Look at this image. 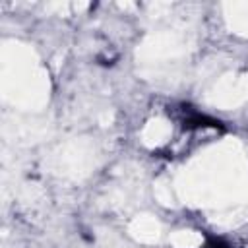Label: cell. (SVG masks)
<instances>
[{
	"label": "cell",
	"mask_w": 248,
	"mask_h": 248,
	"mask_svg": "<svg viewBox=\"0 0 248 248\" xmlns=\"http://www.w3.org/2000/svg\"><path fill=\"white\" fill-rule=\"evenodd\" d=\"M200 248H231V246L221 238H207V242L203 246H200Z\"/></svg>",
	"instance_id": "7a4b0ae2"
},
{
	"label": "cell",
	"mask_w": 248,
	"mask_h": 248,
	"mask_svg": "<svg viewBox=\"0 0 248 248\" xmlns=\"http://www.w3.org/2000/svg\"><path fill=\"white\" fill-rule=\"evenodd\" d=\"M180 124L184 130H202V128H223L219 120L213 116L190 107V105H180Z\"/></svg>",
	"instance_id": "6da1fadb"
}]
</instances>
